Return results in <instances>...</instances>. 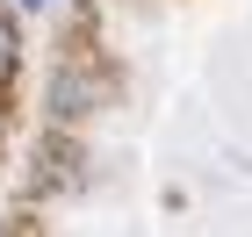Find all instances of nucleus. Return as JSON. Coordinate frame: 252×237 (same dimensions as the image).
<instances>
[{
  "instance_id": "obj_2",
  "label": "nucleus",
  "mask_w": 252,
  "mask_h": 237,
  "mask_svg": "<svg viewBox=\"0 0 252 237\" xmlns=\"http://www.w3.org/2000/svg\"><path fill=\"white\" fill-rule=\"evenodd\" d=\"M22 7H58V0H22Z\"/></svg>"
},
{
  "instance_id": "obj_1",
  "label": "nucleus",
  "mask_w": 252,
  "mask_h": 237,
  "mask_svg": "<svg viewBox=\"0 0 252 237\" xmlns=\"http://www.w3.org/2000/svg\"><path fill=\"white\" fill-rule=\"evenodd\" d=\"M15 65H22V43H15V22L0 15V94H7V79H15Z\"/></svg>"
}]
</instances>
